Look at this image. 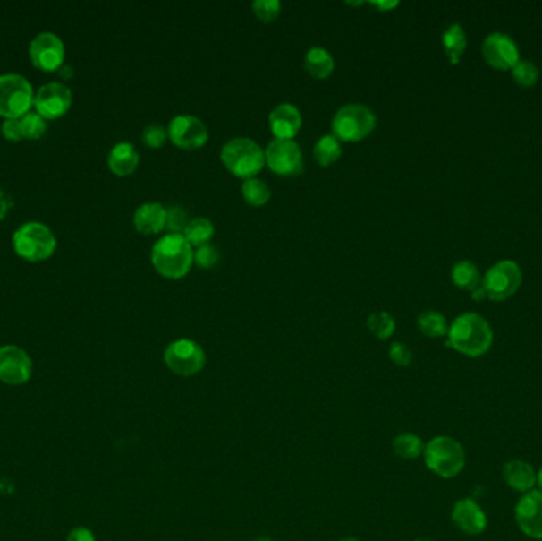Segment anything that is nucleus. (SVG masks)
<instances>
[{
	"label": "nucleus",
	"instance_id": "1",
	"mask_svg": "<svg viewBox=\"0 0 542 541\" xmlns=\"http://www.w3.org/2000/svg\"><path fill=\"white\" fill-rule=\"evenodd\" d=\"M494 345V331L478 313H463L449 326L447 347L466 357H480Z\"/></svg>",
	"mask_w": 542,
	"mask_h": 541
},
{
	"label": "nucleus",
	"instance_id": "2",
	"mask_svg": "<svg viewBox=\"0 0 542 541\" xmlns=\"http://www.w3.org/2000/svg\"><path fill=\"white\" fill-rule=\"evenodd\" d=\"M151 261L160 275L180 279L188 275L194 262L192 245L182 234H167L154 244Z\"/></svg>",
	"mask_w": 542,
	"mask_h": 541
},
{
	"label": "nucleus",
	"instance_id": "3",
	"mask_svg": "<svg viewBox=\"0 0 542 541\" xmlns=\"http://www.w3.org/2000/svg\"><path fill=\"white\" fill-rule=\"evenodd\" d=\"M424 460L427 468L443 479H452L463 472L466 452L459 440L438 435L425 443Z\"/></svg>",
	"mask_w": 542,
	"mask_h": 541
},
{
	"label": "nucleus",
	"instance_id": "4",
	"mask_svg": "<svg viewBox=\"0 0 542 541\" xmlns=\"http://www.w3.org/2000/svg\"><path fill=\"white\" fill-rule=\"evenodd\" d=\"M221 160L232 174L248 180L264 168L265 151L250 137H235L224 143Z\"/></svg>",
	"mask_w": 542,
	"mask_h": 541
},
{
	"label": "nucleus",
	"instance_id": "5",
	"mask_svg": "<svg viewBox=\"0 0 542 541\" xmlns=\"http://www.w3.org/2000/svg\"><path fill=\"white\" fill-rule=\"evenodd\" d=\"M376 121L375 111L367 105L348 104L335 113L332 129L338 140L359 142L375 131Z\"/></svg>",
	"mask_w": 542,
	"mask_h": 541
},
{
	"label": "nucleus",
	"instance_id": "6",
	"mask_svg": "<svg viewBox=\"0 0 542 541\" xmlns=\"http://www.w3.org/2000/svg\"><path fill=\"white\" fill-rule=\"evenodd\" d=\"M16 253L29 261H43L56 250V236L42 222H26L14 232Z\"/></svg>",
	"mask_w": 542,
	"mask_h": 541
},
{
	"label": "nucleus",
	"instance_id": "7",
	"mask_svg": "<svg viewBox=\"0 0 542 541\" xmlns=\"http://www.w3.org/2000/svg\"><path fill=\"white\" fill-rule=\"evenodd\" d=\"M32 84L20 73L0 75V116L21 118L34 105Z\"/></svg>",
	"mask_w": 542,
	"mask_h": 541
},
{
	"label": "nucleus",
	"instance_id": "8",
	"mask_svg": "<svg viewBox=\"0 0 542 541\" xmlns=\"http://www.w3.org/2000/svg\"><path fill=\"white\" fill-rule=\"evenodd\" d=\"M521 285V265L514 261H500L492 265L482 278V289L486 297L494 302H503L512 297Z\"/></svg>",
	"mask_w": 542,
	"mask_h": 541
},
{
	"label": "nucleus",
	"instance_id": "9",
	"mask_svg": "<svg viewBox=\"0 0 542 541\" xmlns=\"http://www.w3.org/2000/svg\"><path fill=\"white\" fill-rule=\"evenodd\" d=\"M164 361L174 375L194 376L205 367L207 354L197 341L180 339L168 345Z\"/></svg>",
	"mask_w": 542,
	"mask_h": 541
},
{
	"label": "nucleus",
	"instance_id": "10",
	"mask_svg": "<svg viewBox=\"0 0 542 541\" xmlns=\"http://www.w3.org/2000/svg\"><path fill=\"white\" fill-rule=\"evenodd\" d=\"M265 162L275 174H301V170H303L301 148L295 140H271L265 150Z\"/></svg>",
	"mask_w": 542,
	"mask_h": 541
},
{
	"label": "nucleus",
	"instance_id": "11",
	"mask_svg": "<svg viewBox=\"0 0 542 541\" xmlns=\"http://www.w3.org/2000/svg\"><path fill=\"white\" fill-rule=\"evenodd\" d=\"M168 137L182 150H195L207 143L208 127L192 115H178L168 125Z\"/></svg>",
	"mask_w": 542,
	"mask_h": 541
},
{
	"label": "nucleus",
	"instance_id": "12",
	"mask_svg": "<svg viewBox=\"0 0 542 541\" xmlns=\"http://www.w3.org/2000/svg\"><path fill=\"white\" fill-rule=\"evenodd\" d=\"M517 528L531 540H542V493L533 489L523 494L514 508Z\"/></svg>",
	"mask_w": 542,
	"mask_h": 541
},
{
	"label": "nucleus",
	"instance_id": "13",
	"mask_svg": "<svg viewBox=\"0 0 542 541\" xmlns=\"http://www.w3.org/2000/svg\"><path fill=\"white\" fill-rule=\"evenodd\" d=\"M482 56L486 63L495 70H512L515 64L521 61L514 40L501 32L487 35L482 43Z\"/></svg>",
	"mask_w": 542,
	"mask_h": 541
},
{
	"label": "nucleus",
	"instance_id": "14",
	"mask_svg": "<svg viewBox=\"0 0 542 541\" xmlns=\"http://www.w3.org/2000/svg\"><path fill=\"white\" fill-rule=\"evenodd\" d=\"M32 375V361L21 348H0V382L20 386Z\"/></svg>",
	"mask_w": 542,
	"mask_h": 541
},
{
	"label": "nucleus",
	"instance_id": "15",
	"mask_svg": "<svg viewBox=\"0 0 542 541\" xmlns=\"http://www.w3.org/2000/svg\"><path fill=\"white\" fill-rule=\"evenodd\" d=\"M72 105V90L63 83L51 82L43 84L34 98L37 113L45 119H55L63 116Z\"/></svg>",
	"mask_w": 542,
	"mask_h": 541
},
{
	"label": "nucleus",
	"instance_id": "16",
	"mask_svg": "<svg viewBox=\"0 0 542 541\" xmlns=\"http://www.w3.org/2000/svg\"><path fill=\"white\" fill-rule=\"evenodd\" d=\"M65 47L63 40L53 32H42L30 42V59L38 69L56 70L63 65Z\"/></svg>",
	"mask_w": 542,
	"mask_h": 541
},
{
	"label": "nucleus",
	"instance_id": "17",
	"mask_svg": "<svg viewBox=\"0 0 542 541\" xmlns=\"http://www.w3.org/2000/svg\"><path fill=\"white\" fill-rule=\"evenodd\" d=\"M452 522L460 528L463 534L476 535L484 534L488 526V518H487L484 508L474 499L465 497L455 502L452 508Z\"/></svg>",
	"mask_w": 542,
	"mask_h": 541
},
{
	"label": "nucleus",
	"instance_id": "18",
	"mask_svg": "<svg viewBox=\"0 0 542 541\" xmlns=\"http://www.w3.org/2000/svg\"><path fill=\"white\" fill-rule=\"evenodd\" d=\"M271 133L276 139L292 140L301 127V113L292 104H279L268 115Z\"/></svg>",
	"mask_w": 542,
	"mask_h": 541
},
{
	"label": "nucleus",
	"instance_id": "19",
	"mask_svg": "<svg viewBox=\"0 0 542 541\" xmlns=\"http://www.w3.org/2000/svg\"><path fill=\"white\" fill-rule=\"evenodd\" d=\"M503 479L512 491L523 495L536 487L535 467L523 459H512L503 467Z\"/></svg>",
	"mask_w": 542,
	"mask_h": 541
},
{
	"label": "nucleus",
	"instance_id": "20",
	"mask_svg": "<svg viewBox=\"0 0 542 541\" xmlns=\"http://www.w3.org/2000/svg\"><path fill=\"white\" fill-rule=\"evenodd\" d=\"M133 224L141 234H157L167 224V209L159 202H147L135 211Z\"/></svg>",
	"mask_w": 542,
	"mask_h": 541
},
{
	"label": "nucleus",
	"instance_id": "21",
	"mask_svg": "<svg viewBox=\"0 0 542 541\" xmlns=\"http://www.w3.org/2000/svg\"><path fill=\"white\" fill-rule=\"evenodd\" d=\"M139 162L140 156L137 153V148L129 142L116 143L108 154V166L119 176H125V175L135 172V168L139 167Z\"/></svg>",
	"mask_w": 542,
	"mask_h": 541
},
{
	"label": "nucleus",
	"instance_id": "22",
	"mask_svg": "<svg viewBox=\"0 0 542 541\" xmlns=\"http://www.w3.org/2000/svg\"><path fill=\"white\" fill-rule=\"evenodd\" d=\"M305 69L314 78H328L335 69L334 56L322 47H313L306 51Z\"/></svg>",
	"mask_w": 542,
	"mask_h": 541
},
{
	"label": "nucleus",
	"instance_id": "23",
	"mask_svg": "<svg viewBox=\"0 0 542 541\" xmlns=\"http://www.w3.org/2000/svg\"><path fill=\"white\" fill-rule=\"evenodd\" d=\"M443 47H445V55L449 57L452 65H457L465 55L466 47H468V39H466L465 29L460 24H451L449 28L443 32Z\"/></svg>",
	"mask_w": 542,
	"mask_h": 541
},
{
	"label": "nucleus",
	"instance_id": "24",
	"mask_svg": "<svg viewBox=\"0 0 542 541\" xmlns=\"http://www.w3.org/2000/svg\"><path fill=\"white\" fill-rule=\"evenodd\" d=\"M452 281L463 291L473 292L482 285L480 271L471 261H460L452 267Z\"/></svg>",
	"mask_w": 542,
	"mask_h": 541
},
{
	"label": "nucleus",
	"instance_id": "25",
	"mask_svg": "<svg viewBox=\"0 0 542 541\" xmlns=\"http://www.w3.org/2000/svg\"><path fill=\"white\" fill-rule=\"evenodd\" d=\"M392 448H394V454L398 458L412 460L424 454L425 443L422 442V438L416 434L406 432V434H400L394 438Z\"/></svg>",
	"mask_w": 542,
	"mask_h": 541
},
{
	"label": "nucleus",
	"instance_id": "26",
	"mask_svg": "<svg viewBox=\"0 0 542 541\" xmlns=\"http://www.w3.org/2000/svg\"><path fill=\"white\" fill-rule=\"evenodd\" d=\"M182 236H186L189 244L192 246H203L208 245L209 240L215 236V226L209 221L208 218H194L189 221L186 229L182 232Z\"/></svg>",
	"mask_w": 542,
	"mask_h": 541
},
{
	"label": "nucleus",
	"instance_id": "27",
	"mask_svg": "<svg viewBox=\"0 0 542 541\" xmlns=\"http://www.w3.org/2000/svg\"><path fill=\"white\" fill-rule=\"evenodd\" d=\"M313 154L314 159L318 160L319 166H332L334 162L340 159V140L336 139L334 133L322 135V137L316 142V145H314Z\"/></svg>",
	"mask_w": 542,
	"mask_h": 541
},
{
	"label": "nucleus",
	"instance_id": "28",
	"mask_svg": "<svg viewBox=\"0 0 542 541\" xmlns=\"http://www.w3.org/2000/svg\"><path fill=\"white\" fill-rule=\"evenodd\" d=\"M418 324L420 332L424 333L425 337H430V339H439V337H445L449 332V326H447L445 314L435 312V310L420 313Z\"/></svg>",
	"mask_w": 542,
	"mask_h": 541
},
{
	"label": "nucleus",
	"instance_id": "29",
	"mask_svg": "<svg viewBox=\"0 0 542 541\" xmlns=\"http://www.w3.org/2000/svg\"><path fill=\"white\" fill-rule=\"evenodd\" d=\"M241 193H243L244 201L248 202L252 207H262L267 202L270 201L271 191L265 181L258 178H248L241 185Z\"/></svg>",
	"mask_w": 542,
	"mask_h": 541
},
{
	"label": "nucleus",
	"instance_id": "30",
	"mask_svg": "<svg viewBox=\"0 0 542 541\" xmlns=\"http://www.w3.org/2000/svg\"><path fill=\"white\" fill-rule=\"evenodd\" d=\"M367 326L379 340H387L395 332L396 324L389 312H376L369 314Z\"/></svg>",
	"mask_w": 542,
	"mask_h": 541
},
{
	"label": "nucleus",
	"instance_id": "31",
	"mask_svg": "<svg viewBox=\"0 0 542 541\" xmlns=\"http://www.w3.org/2000/svg\"><path fill=\"white\" fill-rule=\"evenodd\" d=\"M512 78L521 88H533L539 80V70L531 61H519L512 67Z\"/></svg>",
	"mask_w": 542,
	"mask_h": 541
},
{
	"label": "nucleus",
	"instance_id": "32",
	"mask_svg": "<svg viewBox=\"0 0 542 541\" xmlns=\"http://www.w3.org/2000/svg\"><path fill=\"white\" fill-rule=\"evenodd\" d=\"M20 123H21L22 137H26V139H38L47 129L45 118L40 116L37 111L26 113L20 118Z\"/></svg>",
	"mask_w": 542,
	"mask_h": 541
},
{
	"label": "nucleus",
	"instance_id": "33",
	"mask_svg": "<svg viewBox=\"0 0 542 541\" xmlns=\"http://www.w3.org/2000/svg\"><path fill=\"white\" fill-rule=\"evenodd\" d=\"M252 10L258 20L265 22L275 21L281 13V2L279 0H254Z\"/></svg>",
	"mask_w": 542,
	"mask_h": 541
},
{
	"label": "nucleus",
	"instance_id": "34",
	"mask_svg": "<svg viewBox=\"0 0 542 541\" xmlns=\"http://www.w3.org/2000/svg\"><path fill=\"white\" fill-rule=\"evenodd\" d=\"M189 221L191 219H189L186 210L181 209L178 205H174V207L167 209V224H165V228L170 230V234H182Z\"/></svg>",
	"mask_w": 542,
	"mask_h": 541
},
{
	"label": "nucleus",
	"instance_id": "35",
	"mask_svg": "<svg viewBox=\"0 0 542 541\" xmlns=\"http://www.w3.org/2000/svg\"><path fill=\"white\" fill-rule=\"evenodd\" d=\"M168 139V129L159 123L147 125L143 131V142L151 148H160Z\"/></svg>",
	"mask_w": 542,
	"mask_h": 541
},
{
	"label": "nucleus",
	"instance_id": "36",
	"mask_svg": "<svg viewBox=\"0 0 542 541\" xmlns=\"http://www.w3.org/2000/svg\"><path fill=\"white\" fill-rule=\"evenodd\" d=\"M389 356L392 362L398 367H408L412 362V351L408 345L402 341H394L389 348Z\"/></svg>",
	"mask_w": 542,
	"mask_h": 541
},
{
	"label": "nucleus",
	"instance_id": "37",
	"mask_svg": "<svg viewBox=\"0 0 542 541\" xmlns=\"http://www.w3.org/2000/svg\"><path fill=\"white\" fill-rule=\"evenodd\" d=\"M194 259L200 269H211V267H215L217 264L219 253H217L215 246L203 245L199 250L195 251Z\"/></svg>",
	"mask_w": 542,
	"mask_h": 541
},
{
	"label": "nucleus",
	"instance_id": "38",
	"mask_svg": "<svg viewBox=\"0 0 542 541\" xmlns=\"http://www.w3.org/2000/svg\"><path fill=\"white\" fill-rule=\"evenodd\" d=\"M2 133H4V135H5L8 140H13V142L21 140L22 131L20 118L7 119V121L4 123V125H2Z\"/></svg>",
	"mask_w": 542,
	"mask_h": 541
},
{
	"label": "nucleus",
	"instance_id": "39",
	"mask_svg": "<svg viewBox=\"0 0 542 541\" xmlns=\"http://www.w3.org/2000/svg\"><path fill=\"white\" fill-rule=\"evenodd\" d=\"M67 541H96V537L89 528H77L70 532Z\"/></svg>",
	"mask_w": 542,
	"mask_h": 541
},
{
	"label": "nucleus",
	"instance_id": "40",
	"mask_svg": "<svg viewBox=\"0 0 542 541\" xmlns=\"http://www.w3.org/2000/svg\"><path fill=\"white\" fill-rule=\"evenodd\" d=\"M376 7L381 8V10H390V8L396 7L398 2H373Z\"/></svg>",
	"mask_w": 542,
	"mask_h": 541
},
{
	"label": "nucleus",
	"instance_id": "41",
	"mask_svg": "<svg viewBox=\"0 0 542 541\" xmlns=\"http://www.w3.org/2000/svg\"><path fill=\"white\" fill-rule=\"evenodd\" d=\"M536 486H538V491L542 493V467L536 472Z\"/></svg>",
	"mask_w": 542,
	"mask_h": 541
},
{
	"label": "nucleus",
	"instance_id": "42",
	"mask_svg": "<svg viewBox=\"0 0 542 541\" xmlns=\"http://www.w3.org/2000/svg\"><path fill=\"white\" fill-rule=\"evenodd\" d=\"M340 541H359V540H357V538H354V537H348V538H341Z\"/></svg>",
	"mask_w": 542,
	"mask_h": 541
},
{
	"label": "nucleus",
	"instance_id": "43",
	"mask_svg": "<svg viewBox=\"0 0 542 541\" xmlns=\"http://www.w3.org/2000/svg\"><path fill=\"white\" fill-rule=\"evenodd\" d=\"M416 541H431V540H428V538H419V540H416Z\"/></svg>",
	"mask_w": 542,
	"mask_h": 541
},
{
	"label": "nucleus",
	"instance_id": "44",
	"mask_svg": "<svg viewBox=\"0 0 542 541\" xmlns=\"http://www.w3.org/2000/svg\"><path fill=\"white\" fill-rule=\"evenodd\" d=\"M258 541H271V540H258Z\"/></svg>",
	"mask_w": 542,
	"mask_h": 541
}]
</instances>
